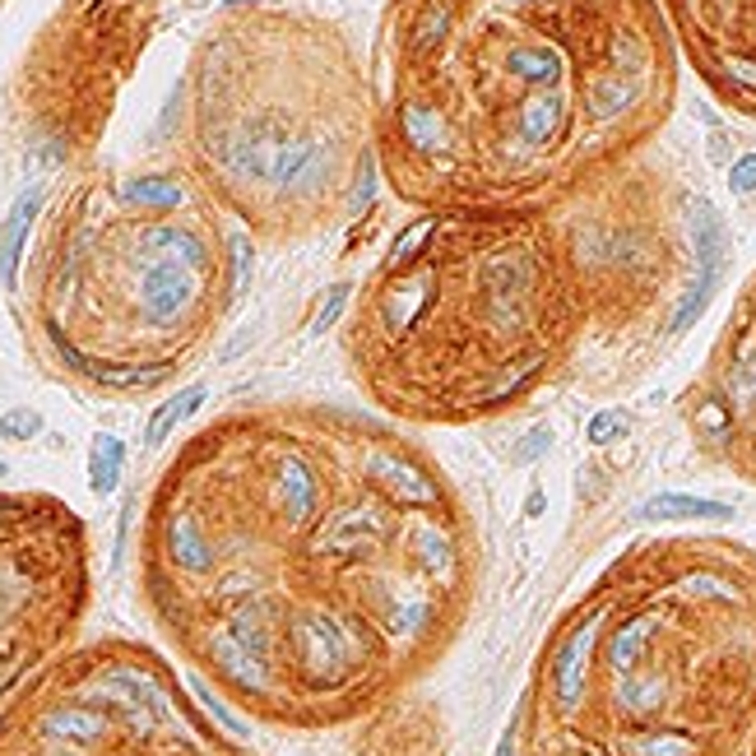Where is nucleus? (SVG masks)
<instances>
[{"label":"nucleus","instance_id":"20e7f679","mask_svg":"<svg viewBox=\"0 0 756 756\" xmlns=\"http://www.w3.org/2000/svg\"><path fill=\"white\" fill-rule=\"evenodd\" d=\"M585 330V288L552 214L432 209L358 288L344 358L399 428H469L529 404Z\"/></svg>","mask_w":756,"mask_h":756},{"label":"nucleus","instance_id":"ddd939ff","mask_svg":"<svg viewBox=\"0 0 756 756\" xmlns=\"http://www.w3.org/2000/svg\"><path fill=\"white\" fill-rule=\"evenodd\" d=\"M627 428H631V413H627V409H604V413H594V422H590V446H608V441H617Z\"/></svg>","mask_w":756,"mask_h":756},{"label":"nucleus","instance_id":"6ab92c4d","mask_svg":"<svg viewBox=\"0 0 756 756\" xmlns=\"http://www.w3.org/2000/svg\"><path fill=\"white\" fill-rule=\"evenodd\" d=\"M260 0H224V10H256Z\"/></svg>","mask_w":756,"mask_h":756},{"label":"nucleus","instance_id":"f3484780","mask_svg":"<svg viewBox=\"0 0 756 756\" xmlns=\"http://www.w3.org/2000/svg\"><path fill=\"white\" fill-rule=\"evenodd\" d=\"M548 446H552V436H548V432H539V436H529L525 446L516 451V460H529V455H539V451H548Z\"/></svg>","mask_w":756,"mask_h":756},{"label":"nucleus","instance_id":"9b49d317","mask_svg":"<svg viewBox=\"0 0 756 756\" xmlns=\"http://www.w3.org/2000/svg\"><path fill=\"white\" fill-rule=\"evenodd\" d=\"M121 469H126V441L112 432H98L94 446H88V487H94V497H112Z\"/></svg>","mask_w":756,"mask_h":756},{"label":"nucleus","instance_id":"0eeeda50","mask_svg":"<svg viewBox=\"0 0 756 756\" xmlns=\"http://www.w3.org/2000/svg\"><path fill=\"white\" fill-rule=\"evenodd\" d=\"M682 418L710 464L756 487V274L733 302L701 376L687 386Z\"/></svg>","mask_w":756,"mask_h":756},{"label":"nucleus","instance_id":"4468645a","mask_svg":"<svg viewBox=\"0 0 756 756\" xmlns=\"http://www.w3.org/2000/svg\"><path fill=\"white\" fill-rule=\"evenodd\" d=\"M42 432V413L37 409H10L0 413V436L6 441H33Z\"/></svg>","mask_w":756,"mask_h":756},{"label":"nucleus","instance_id":"a211bd4d","mask_svg":"<svg viewBox=\"0 0 756 756\" xmlns=\"http://www.w3.org/2000/svg\"><path fill=\"white\" fill-rule=\"evenodd\" d=\"M516 743H520V720L506 728V738H501V747H497V756H516Z\"/></svg>","mask_w":756,"mask_h":756},{"label":"nucleus","instance_id":"f03ea898","mask_svg":"<svg viewBox=\"0 0 756 756\" xmlns=\"http://www.w3.org/2000/svg\"><path fill=\"white\" fill-rule=\"evenodd\" d=\"M659 0H386L376 159L409 209L558 214L673 107Z\"/></svg>","mask_w":756,"mask_h":756},{"label":"nucleus","instance_id":"1a4fd4ad","mask_svg":"<svg viewBox=\"0 0 756 756\" xmlns=\"http://www.w3.org/2000/svg\"><path fill=\"white\" fill-rule=\"evenodd\" d=\"M42 209V186H29L24 195L14 199V209L0 224V283L14 288L19 283V264H24V241L33 233V218Z\"/></svg>","mask_w":756,"mask_h":756},{"label":"nucleus","instance_id":"9d476101","mask_svg":"<svg viewBox=\"0 0 756 756\" xmlns=\"http://www.w3.org/2000/svg\"><path fill=\"white\" fill-rule=\"evenodd\" d=\"M205 395H209L205 386H186V390L168 395L163 404L149 413V428H144V446H149V451H159L163 441H168V436H172L176 428H182V422H186V418H191V413H195L199 404H205Z\"/></svg>","mask_w":756,"mask_h":756},{"label":"nucleus","instance_id":"6e6552de","mask_svg":"<svg viewBox=\"0 0 756 756\" xmlns=\"http://www.w3.org/2000/svg\"><path fill=\"white\" fill-rule=\"evenodd\" d=\"M682 52L715 94L756 117V0H659Z\"/></svg>","mask_w":756,"mask_h":756},{"label":"nucleus","instance_id":"39448f33","mask_svg":"<svg viewBox=\"0 0 756 756\" xmlns=\"http://www.w3.org/2000/svg\"><path fill=\"white\" fill-rule=\"evenodd\" d=\"M195 52L186 140L195 172L251 233L298 241L371 205V65L316 14L224 10Z\"/></svg>","mask_w":756,"mask_h":756},{"label":"nucleus","instance_id":"f257e3e1","mask_svg":"<svg viewBox=\"0 0 756 756\" xmlns=\"http://www.w3.org/2000/svg\"><path fill=\"white\" fill-rule=\"evenodd\" d=\"M209 543L153 590L233 696L298 724L367 715L446 650L478 581L460 483L395 418L279 404L199 436L163 478Z\"/></svg>","mask_w":756,"mask_h":756},{"label":"nucleus","instance_id":"f8f14e48","mask_svg":"<svg viewBox=\"0 0 756 756\" xmlns=\"http://www.w3.org/2000/svg\"><path fill=\"white\" fill-rule=\"evenodd\" d=\"M733 506L705 501V497H655L645 501L640 520H728Z\"/></svg>","mask_w":756,"mask_h":756},{"label":"nucleus","instance_id":"aec40b11","mask_svg":"<svg viewBox=\"0 0 756 756\" xmlns=\"http://www.w3.org/2000/svg\"><path fill=\"white\" fill-rule=\"evenodd\" d=\"M0 474H6V460H0Z\"/></svg>","mask_w":756,"mask_h":756},{"label":"nucleus","instance_id":"2eb2a0df","mask_svg":"<svg viewBox=\"0 0 756 756\" xmlns=\"http://www.w3.org/2000/svg\"><path fill=\"white\" fill-rule=\"evenodd\" d=\"M348 298H353V288H348V283H335V288H330V293H325V302H321V311H316V325H311V330H316V335H321V330H330V325H335V321L344 316Z\"/></svg>","mask_w":756,"mask_h":756},{"label":"nucleus","instance_id":"7ed1b4c3","mask_svg":"<svg viewBox=\"0 0 756 756\" xmlns=\"http://www.w3.org/2000/svg\"><path fill=\"white\" fill-rule=\"evenodd\" d=\"M525 756H756V552L645 539L548 636Z\"/></svg>","mask_w":756,"mask_h":756},{"label":"nucleus","instance_id":"423d86ee","mask_svg":"<svg viewBox=\"0 0 756 756\" xmlns=\"http://www.w3.org/2000/svg\"><path fill=\"white\" fill-rule=\"evenodd\" d=\"M233 302V228L214 233L195 199L136 205L117 182L107 195L79 191L52 224L33 335L71 381L140 395L168 386Z\"/></svg>","mask_w":756,"mask_h":756},{"label":"nucleus","instance_id":"dca6fc26","mask_svg":"<svg viewBox=\"0 0 756 756\" xmlns=\"http://www.w3.org/2000/svg\"><path fill=\"white\" fill-rule=\"evenodd\" d=\"M728 191L733 195H752L756 191V153H743V159L728 163Z\"/></svg>","mask_w":756,"mask_h":756}]
</instances>
